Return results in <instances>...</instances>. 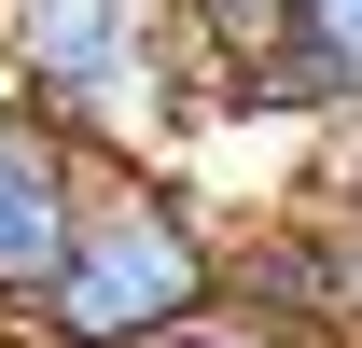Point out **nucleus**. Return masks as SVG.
I'll use <instances>...</instances> for the list:
<instances>
[{
	"instance_id": "423d86ee",
	"label": "nucleus",
	"mask_w": 362,
	"mask_h": 348,
	"mask_svg": "<svg viewBox=\"0 0 362 348\" xmlns=\"http://www.w3.org/2000/svg\"><path fill=\"white\" fill-rule=\"evenodd\" d=\"M293 195H307V209H320V237H334V279H349V348H362V126H334V139H320V168L293 181Z\"/></svg>"
},
{
	"instance_id": "f257e3e1",
	"label": "nucleus",
	"mask_w": 362,
	"mask_h": 348,
	"mask_svg": "<svg viewBox=\"0 0 362 348\" xmlns=\"http://www.w3.org/2000/svg\"><path fill=\"white\" fill-rule=\"evenodd\" d=\"M0 98L84 168H181V139L209 126L168 0H0Z\"/></svg>"
},
{
	"instance_id": "39448f33",
	"label": "nucleus",
	"mask_w": 362,
	"mask_h": 348,
	"mask_svg": "<svg viewBox=\"0 0 362 348\" xmlns=\"http://www.w3.org/2000/svg\"><path fill=\"white\" fill-rule=\"evenodd\" d=\"M181 14V56H195V112L223 126V98H237V70L279 42V0H168Z\"/></svg>"
},
{
	"instance_id": "7ed1b4c3",
	"label": "nucleus",
	"mask_w": 362,
	"mask_h": 348,
	"mask_svg": "<svg viewBox=\"0 0 362 348\" xmlns=\"http://www.w3.org/2000/svg\"><path fill=\"white\" fill-rule=\"evenodd\" d=\"M223 112L237 126H307V139L362 126V0H279V42L237 70Z\"/></svg>"
},
{
	"instance_id": "20e7f679",
	"label": "nucleus",
	"mask_w": 362,
	"mask_h": 348,
	"mask_svg": "<svg viewBox=\"0 0 362 348\" xmlns=\"http://www.w3.org/2000/svg\"><path fill=\"white\" fill-rule=\"evenodd\" d=\"M70 195H84V153L56 126H28L14 98H0V335L42 306L56 279V237H70Z\"/></svg>"
},
{
	"instance_id": "f03ea898",
	"label": "nucleus",
	"mask_w": 362,
	"mask_h": 348,
	"mask_svg": "<svg viewBox=\"0 0 362 348\" xmlns=\"http://www.w3.org/2000/svg\"><path fill=\"white\" fill-rule=\"evenodd\" d=\"M209 279H223V209H195L181 168H84L56 279L14 320V348H153L209 320Z\"/></svg>"
},
{
	"instance_id": "0eeeda50",
	"label": "nucleus",
	"mask_w": 362,
	"mask_h": 348,
	"mask_svg": "<svg viewBox=\"0 0 362 348\" xmlns=\"http://www.w3.org/2000/svg\"><path fill=\"white\" fill-rule=\"evenodd\" d=\"M153 348H307V335H265V320H223V306H209V320H181V335H153Z\"/></svg>"
}]
</instances>
